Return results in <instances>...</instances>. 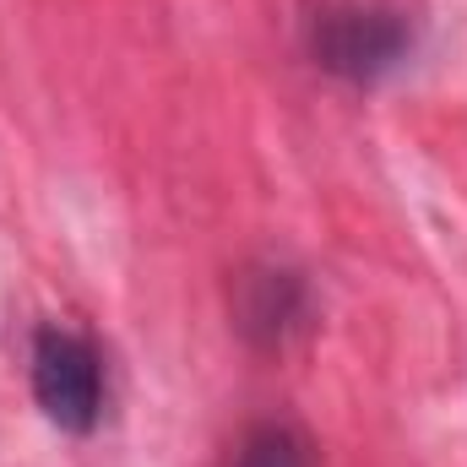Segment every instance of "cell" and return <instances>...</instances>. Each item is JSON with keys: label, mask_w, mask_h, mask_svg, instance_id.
Segmentation results:
<instances>
[{"label": "cell", "mask_w": 467, "mask_h": 467, "mask_svg": "<svg viewBox=\"0 0 467 467\" xmlns=\"http://www.w3.org/2000/svg\"><path fill=\"white\" fill-rule=\"evenodd\" d=\"M310 49L332 77L348 82H380L397 71L413 49V27L391 5H327L310 16Z\"/></svg>", "instance_id": "1"}, {"label": "cell", "mask_w": 467, "mask_h": 467, "mask_svg": "<svg viewBox=\"0 0 467 467\" xmlns=\"http://www.w3.org/2000/svg\"><path fill=\"white\" fill-rule=\"evenodd\" d=\"M33 397L44 419L66 435H88L104 408V369L88 337L44 327L33 337Z\"/></svg>", "instance_id": "2"}, {"label": "cell", "mask_w": 467, "mask_h": 467, "mask_svg": "<svg viewBox=\"0 0 467 467\" xmlns=\"http://www.w3.org/2000/svg\"><path fill=\"white\" fill-rule=\"evenodd\" d=\"M255 294H261V299L244 305V327H250V332H266V337H283L288 321L299 316V288H294V277H288V272H266V277H255Z\"/></svg>", "instance_id": "3"}, {"label": "cell", "mask_w": 467, "mask_h": 467, "mask_svg": "<svg viewBox=\"0 0 467 467\" xmlns=\"http://www.w3.org/2000/svg\"><path fill=\"white\" fill-rule=\"evenodd\" d=\"M239 467H310V462H305V446H299L283 424H266V430H255V435L244 441Z\"/></svg>", "instance_id": "4"}]
</instances>
